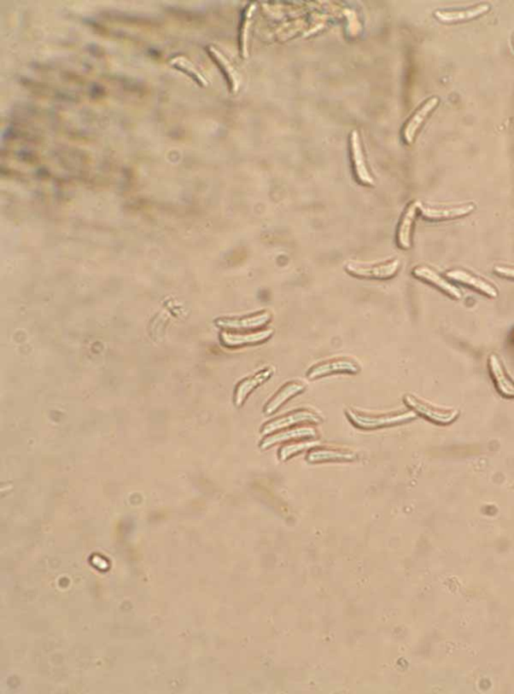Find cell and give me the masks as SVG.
Segmentation results:
<instances>
[{
	"label": "cell",
	"instance_id": "obj_16",
	"mask_svg": "<svg viewBox=\"0 0 514 694\" xmlns=\"http://www.w3.org/2000/svg\"><path fill=\"white\" fill-rule=\"evenodd\" d=\"M489 368L500 393L507 397H514V383L507 377L504 366L495 354L489 356Z\"/></svg>",
	"mask_w": 514,
	"mask_h": 694
},
{
	"label": "cell",
	"instance_id": "obj_23",
	"mask_svg": "<svg viewBox=\"0 0 514 694\" xmlns=\"http://www.w3.org/2000/svg\"><path fill=\"white\" fill-rule=\"evenodd\" d=\"M318 445L316 442H300L294 445H285L280 452V456L282 460H287L293 454L302 452L305 449H312Z\"/></svg>",
	"mask_w": 514,
	"mask_h": 694
},
{
	"label": "cell",
	"instance_id": "obj_22",
	"mask_svg": "<svg viewBox=\"0 0 514 694\" xmlns=\"http://www.w3.org/2000/svg\"><path fill=\"white\" fill-rule=\"evenodd\" d=\"M170 65L172 67H175V69H179L185 74H187L190 78L193 79L198 85H202V87H207L208 81L206 80L203 74H201L198 69H196L195 65H193L187 58L185 56H176V58H172L170 60Z\"/></svg>",
	"mask_w": 514,
	"mask_h": 694
},
{
	"label": "cell",
	"instance_id": "obj_19",
	"mask_svg": "<svg viewBox=\"0 0 514 694\" xmlns=\"http://www.w3.org/2000/svg\"><path fill=\"white\" fill-rule=\"evenodd\" d=\"M489 9H490V6L488 4H482V6H476V8L467 9V10H438L435 13V17L442 22H463V20H470L473 19V18L480 17V15L488 13Z\"/></svg>",
	"mask_w": 514,
	"mask_h": 694
},
{
	"label": "cell",
	"instance_id": "obj_7",
	"mask_svg": "<svg viewBox=\"0 0 514 694\" xmlns=\"http://www.w3.org/2000/svg\"><path fill=\"white\" fill-rule=\"evenodd\" d=\"M413 275L419 278V279L424 280L428 283L434 285L435 287L440 289V290H442L447 295L451 296L452 298H455V299H460L462 297L461 291L459 290L458 287L454 286V285L448 282L447 280L444 279L436 271L428 267V266H418V267L414 268Z\"/></svg>",
	"mask_w": 514,
	"mask_h": 694
},
{
	"label": "cell",
	"instance_id": "obj_12",
	"mask_svg": "<svg viewBox=\"0 0 514 694\" xmlns=\"http://www.w3.org/2000/svg\"><path fill=\"white\" fill-rule=\"evenodd\" d=\"M273 374H275V370L273 367H267L266 370L257 372L253 377L241 381L236 388V392H235V406H241L251 392L258 386H262V383H266Z\"/></svg>",
	"mask_w": 514,
	"mask_h": 694
},
{
	"label": "cell",
	"instance_id": "obj_15",
	"mask_svg": "<svg viewBox=\"0 0 514 694\" xmlns=\"http://www.w3.org/2000/svg\"><path fill=\"white\" fill-rule=\"evenodd\" d=\"M316 436V431L314 427H296V429H289V431L269 436L266 440H262L260 447L262 449H266L267 447H273V445L280 444V443L287 442V440H298V438H314Z\"/></svg>",
	"mask_w": 514,
	"mask_h": 694
},
{
	"label": "cell",
	"instance_id": "obj_2",
	"mask_svg": "<svg viewBox=\"0 0 514 694\" xmlns=\"http://www.w3.org/2000/svg\"><path fill=\"white\" fill-rule=\"evenodd\" d=\"M400 260H393L379 265H368L359 262H348L345 269L351 275L362 278H376V279H388L393 277L399 271Z\"/></svg>",
	"mask_w": 514,
	"mask_h": 694
},
{
	"label": "cell",
	"instance_id": "obj_24",
	"mask_svg": "<svg viewBox=\"0 0 514 694\" xmlns=\"http://www.w3.org/2000/svg\"><path fill=\"white\" fill-rule=\"evenodd\" d=\"M495 272L500 276L511 278L514 279V268L506 267V266H495Z\"/></svg>",
	"mask_w": 514,
	"mask_h": 694
},
{
	"label": "cell",
	"instance_id": "obj_1",
	"mask_svg": "<svg viewBox=\"0 0 514 694\" xmlns=\"http://www.w3.org/2000/svg\"><path fill=\"white\" fill-rule=\"evenodd\" d=\"M346 415L348 420L355 424V427L363 429H376L380 427L395 426V424H402V422H409L417 417V413L414 411H405L399 413H388V415H373L368 413H360L353 410H346Z\"/></svg>",
	"mask_w": 514,
	"mask_h": 694
},
{
	"label": "cell",
	"instance_id": "obj_9",
	"mask_svg": "<svg viewBox=\"0 0 514 694\" xmlns=\"http://www.w3.org/2000/svg\"><path fill=\"white\" fill-rule=\"evenodd\" d=\"M419 210L425 218L429 220H447V219L458 218L470 214L474 210V205L467 204L455 206V207L435 208L424 206L420 202Z\"/></svg>",
	"mask_w": 514,
	"mask_h": 694
},
{
	"label": "cell",
	"instance_id": "obj_18",
	"mask_svg": "<svg viewBox=\"0 0 514 694\" xmlns=\"http://www.w3.org/2000/svg\"><path fill=\"white\" fill-rule=\"evenodd\" d=\"M305 390V384L302 383H287L284 386L282 390H280L271 402L266 404V408H264V413L266 415H273L275 413L285 402L289 401V399L294 397V395H298V393H303Z\"/></svg>",
	"mask_w": 514,
	"mask_h": 694
},
{
	"label": "cell",
	"instance_id": "obj_17",
	"mask_svg": "<svg viewBox=\"0 0 514 694\" xmlns=\"http://www.w3.org/2000/svg\"><path fill=\"white\" fill-rule=\"evenodd\" d=\"M419 205H420V202L418 201L409 205L402 220H401L399 230H398V243L402 249H410L411 247L412 228H413L414 221H415L417 211L419 210Z\"/></svg>",
	"mask_w": 514,
	"mask_h": 694
},
{
	"label": "cell",
	"instance_id": "obj_20",
	"mask_svg": "<svg viewBox=\"0 0 514 694\" xmlns=\"http://www.w3.org/2000/svg\"><path fill=\"white\" fill-rule=\"evenodd\" d=\"M355 458H357L355 454L346 449H312L307 456V460L312 463L323 462V461H353Z\"/></svg>",
	"mask_w": 514,
	"mask_h": 694
},
{
	"label": "cell",
	"instance_id": "obj_11",
	"mask_svg": "<svg viewBox=\"0 0 514 694\" xmlns=\"http://www.w3.org/2000/svg\"><path fill=\"white\" fill-rule=\"evenodd\" d=\"M438 103V98L428 99L424 105H422V107L417 110L415 114L409 119L408 123L405 126L404 131H403V137H404L405 142L407 144H412L413 142L417 132H418L422 124L424 123L426 117L429 116L430 113L437 107Z\"/></svg>",
	"mask_w": 514,
	"mask_h": 694
},
{
	"label": "cell",
	"instance_id": "obj_6",
	"mask_svg": "<svg viewBox=\"0 0 514 694\" xmlns=\"http://www.w3.org/2000/svg\"><path fill=\"white\" fill-rule=\"evenodd\" d=\"M360 372V365L353 359L339 358L335 361H327L321 365H314L310 368L307 372L309 379H316L319 377L336 372H346V374H358Z\"/></svg>",
	"mask_w": 514,
	"mask_h": 694
},
{
	"label": "cell",
	"instance_id": "obj_13",
	"mask_svg": "<svg viewBox=\"0 0 514 694\" xmlns=\"http://www.w3.org/2000/svg\"><path fill=\"white\" fill-rule=\"evenodd\" d=\"M273 334V329H264L255 333L235 334L223 332L221 334L222 342L226 347H239L242 345H257L267 340Z\"/></svg>",
	"mask_w": 514,
	"mask_h": 694
},
{
	"label": "cell",
	"instance_id": "obj_21",
	"mask_svg": "<svg viewBox=\"0 0 514 694\" xmlns=\"http://www.w3.org/2000/svg\"><path fill=\"white\" fill-rule=\"evenodd\" d=\"M257 4H250L243 13L241 28H240V53L242 58H249V38H250L251 26L253 24V15H255Z\"/></svg>",
	"mask_w": 514,
	"mask_h": 694
},
{
	"label": "cell",
	"instance_id": "obj_14",
	"mask_svg": "<svg viewBox=\"0 0 514 694\" xmlns=\"http://www.w3.org/2000/svg\"><path fill=\"white\" fill-rule=\"evenodd\" d=\"M208 53L212 56L213 60L216 62L217 65H219L221 71L223 72L224 76L227 79L231 92L233 94H236L240 89V83H241V79H240L239 72L235 69V67H233L230 60L216 47H212V45L208 47Z\"/></svg>",
	"mask_w": 514,
	"mask_h": 694
},
{
	"label": "cell",
	"instance_id": "obj_3",
	"mask_svg": "<svg viewBox=\"0 0 514 694\" xmlns=\"http://www.w3.org/2000/svg\"><path fill=\"white\" fill-rule=\"evenodd\" d=\"M404 399L405 402L408 404L410 408H413L414 411L420 413L423 417L427 418L432 422H437V424H450L453 420H456L459 415L458 411L439 410L438 408H435L432 404L421 401L411 395H405Z\"/></svg>",
	"mask_w": 514,
	"mask_h": 694
},
{
	"label": "cell",
	"instance_id": "obj_8",
	"mask_svg": "<svg viewBox=\"0 0 514 694\" xmlns=\"http://www.w3.org/2000/svg\"><path fill=\"white\" fill-rule=\"evenodd\" d=\"M271 320V314L264 311L243 318H220L216 321V324L226 329H255L264 327Z\"/></svg>",
	"mask_w": 514,
	"mask_h": 694
},
{
	"label": "cell",
	"instance_id": "obj_4",
	"mask_svg": "<svg viewBox=\"0 0 514 694\" xmlns=\"http://www.w3.org/2000/svg\"><path fill=\"white\" fill-rule=\"evenodd\" d=\"M351 157H352L353 166L355 177H357L361 184L367 186H374L375 180L371 175L368 167H367L366 158H364L363 148H362L361 140L358 131H353L350 135Z\"/></svg>",
	"mask_w": 514,
	"mask_h": 694
},
{
	"label": "cell",
	"instance_id": "obj_5",
	"mask_svg": "<svg viewBox=\"0 0 514 694\" xmlns=\"http://www.w3.org/2000/svg\"><path fill=\"white\" fill-rule=\"evenodd\" d=\"M307 422L319 424V422H323V420L318 413H314V411H296L289 413V415H284V417L276 418V420L267 422L262 427V435H269L273 431H280V429H287V427L294 426V424Z\"/></svg>",
	"mask_w": 514,
	"mask_h": 694
},
{
	"label": "cell",
	"instance_id": "obj_10",
	"mask_svg": "<svg viewBox=\"0 0 514 694\" xmlns=\"http://www.w3.org/2000/svg\"><path fill=\"white\" fill-rule=\"evenodd\" d=\"M446 275H447L450 279L459 282V283L468 285V286L476 289V290L480 291L481 293L485 294V295L489 296V297H497V290L492 286V285L489 284L488 282H486L485 280L482 279V278L471 274V273L467 272V271L462 270V269H454V270H451L449 271V272L446 273Z\"/></svg>",
	"mask_w": 514,
	"mask_h": 694
},
{
	"label": "cell",
	"instance_id": "obj_25",
	"mask_svg": "<svg viewBox=\"0 0 514 694\" xmlns=\"http://www.w3.org/2000/svg\"><path fill=\"white\" fill-rule=\"evenodd\" d=\"M513 42H514V35H513Z\"/></svg>",
	"mask_w": 514,
	"mask_h": 694
}]
</instances>
